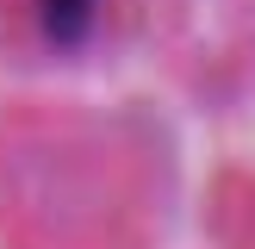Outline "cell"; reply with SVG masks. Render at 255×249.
Segmentation results:
<instances>
[{
  "mask_svg": "<svg viewBox=\"0 0 255 249\" xmlns=\"http://www.w3.org/2000/svg\"><path fill=\"white\" fill-rule=\"evenodd\" d=\"M100 12H106V0H31V31L44 37V50L75 56V50L94 44Z\"/></svg>",
  "mask_w": 255,
  "mask_h": 249,
  "instance_id": "6da1fadb",
  "label": "cell"
}]
</instances>
